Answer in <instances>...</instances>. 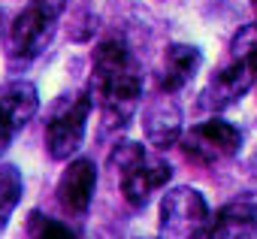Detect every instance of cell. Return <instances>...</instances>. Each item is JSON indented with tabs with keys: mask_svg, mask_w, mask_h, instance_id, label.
I'll use <instances>...</instances> for the list:
<instances>
[{
	"mask_svg": "<svg viewBox=\"0 0 257 239\" xmlns=\"http://www.w3.org/2000/svg\"><path fill=\"white\" fill-rule=\"evenodd\" d=\"M85 91L91 106L97 103L106 131H121L134 118L143 97V67L124 37H109L94 49V67Z\"/></svg>",
	"mask_w": 257,
	"mask_h": 239,
	"instance_id": "6da1fadb",
	"label": "cell"
},
{
	"mask_svg": "<svg viewBox=\"0 0 257 239\" xmlns=\"http://www.w3.org/2000/svg\"><path fill=\"white\" fill-rule=\"evenodd\" d=\"M97 191V167L88 158H76L67 164V170L58 179V203L70 215H85Z\"/></svg>",
	"mask_w": 257,
	"mask_h": 239,
	"instance_id": "30bf717a",
	"label": "cell"
},
{
	"mask_svg": "<svg viewBox=\"0 0 257 239\" xmlns=\"http://www.w3.org/2000/svg\"><path fill=\"white\" fill-rule=\"evenodd\" d=\"M109 167L121 176V194L134 209H146L152 194L173 179V167L134 140L115 143V149L109 152Z\"/></svg>",
	"mask_w": 257,
	"mask_h": 239,
	"instance_id": "3957f363",
	"label": "cell"
},
{
	"mask_svg": "<svg viewBox=\"0 0 257 239\" xmlns=\"http://www.w3.org/2000/svg\"><path fill=\"white\" fill-rule=\"evenodd\" d=\"M22 194H25V179H22L19 167L0 164V233L10 227V218H13L16 206L22 203Z\"/></svg>",
	"mask_w": 257,
	"mask_h": 239,
	"instance_id": "4fadbf2b",
	"label": "cell"
},
{
	"mask_svg": "<svg viewBox=\"0 0 257 239\" xmlns=\"http://www.w3.org/2000/svg\"><path fill=\"white\" fill-rule=\"evenodd\" d=\"M64 10L67 0H28V7L10 25V58L22 64L40 58L58 34Z\"/></svg>",
	"mask_w": 257,
	"mask_h": 239,
	"instance_id": "277c9868",
	"label": "cell"
},
{
	"mask_svg": "<svg viewBox=\"0 0 257 239\" xmlns=\"http://www.w3.org/2000/svg\"><path fill=\"white\" fill-rule=\"evenodd\" d=\"M179 146L191 164L215 167L221 161H230L242 146V131L224 118H209V122L194 125L188 134L179 137Z\"/></svg>",
	"mask_w": 257,
	"mask_h": 239,
	"instance_id": "8992f818",
	"label": "cell"
},
{
	"mask_svg": "<svg viewBox=\"0 0 257 239\" xmlns=\"http://www.w3.org/2000/svg\"><path fill=\"white\" fill-rule=\"evenodd\" d=\"M28 239H79V236L64 221H55V218H49L43 212H31V218H28Z\"/></svg>",
	"mask_w": 257,
	"mask_h": 239,
	"instance_id": "5bb4252c",
	"label": "cell"
},
{
	"mask_svg": "<svg viewBox=\"0 0 257 239\" xmlns=\"http://www.w3.org/2000/svg\"><path fill=\"white\" fill-rule=\"evenodd\" d=\"M40 109L37 85L28 79H13L0 88V152H4L19 131H25Z\"/></svg>",
	"mask_w": 257,
	"mask_h": 239,
	"instance_id": "ba28073f",
	"label": "cell"
},
{
	"mask_svg": "<svg viewBox=\"0 0 257 239\" xmlns=\"http://www.w3.org/2000/svg\"><path fill=\"white\" fill-rule=\"evenodd\" d=\"M251 10H254V13H257V0H251Z\"/></svg>",
	"mask_w": 257,
	"mask_h": 239,
	"instance_id": "2e32d148",
	"label": "cell"
},
{
	"mask_svg": "<svg viewBox=\"0 0 257 239\" xmlns=\"http://www.w3.org/2000/svg\"><path fill=\"white\" fill-rule=\"evenodd\" d=\"M209 215V203L197 188H173L161 200V239H197Z\"/></svg>",
	"mask_w": 257,
	"mask_h": 239,
	"instance_id": "52a82bcc",
	"label": "cell"
},
{
	"mask_svg": "<svg viewBox=\"0 0 257 239\" xmlns=\"http://www.w3.org/2000/svg\"><path fill=\"white\" fill-rule=\"evenodd\" d=\"M88 115H91L88 91H79L58 103V109L52 112L49 125H46V149L55 161H70L82 149L85 131H88Z\"/></svg>",
	"mask_w": 257,
	"mask_h": 239,
	"instance_id": "5b68a950",
	"label": "cell"
},
{
	"mask_svg": "<svg viewBox=\"0 0 257 239\" xmlns=\"http://www.w3.org/2000/svg\"><path fill=\"white\" fill-rule=\"evenodd\" d=\"M257 236V194H242L209 215L197 239H254Z\"/></svg>",
	"mask_w": 257,
	"mask_h": 239,
	"instance_id": "9c48e42d",
	"label": "cell"
},
{
	"mask_svg": "<svg viewBox=\"0 0 257 239\" xmlns=\"http://www.w3.org/2000/svg\"><path fill=\"white\" fill-rule=\"evenodd\" d=\"M251 167H254V170H257V152H254V158H251Z\"/></svg>",
	"mask_w": 257,
	"mask_h": 239,
	"instance_id": "9a60e30c",
	"label": "cell"
},
{
	"mask_svg": "<svg viewBox=\"0 0 257 239\" xmlns=\"http://www.w3.org/2000/svg\"><path fill=\"white\" fill-rule=\"evenodd\" d=\"M257 82V22L245 25L227 52V61L212 73L209 85L200 94V106L209 112H224L239 103Z\"/></svg>",
	"mask_w": 257,
	"mask_h": 239,
	"instance_id": "7a4b0ae2",
	"label": "cell"
},
{
	"mask_svg": "<svg viewBox=\"0 0 257 239\" xmlns=\"http://www.w3.org/2000/svg\"><path fill=\"white\" fill-rule=\"evenodd\" d=\"M203 67V52L191 43H170L161 55L158 67V91L161 94H176L182 91Z\"/></svg>",
	"mask_w": 257,
	"mask_h": 239,
	"instance_id": "7c38bea8",
	"label": "cell"
},
{
	"mask_svg": "<svg viewBox=\"0 0 257 239\" xmlns=\"http://www.w3.org/2000/svg\"><path fill=\"white\" fill-rule=\"evenodd\" d=\"M143 131H146L149 146H155L158 152L179 143V137H182V106L173 100V94H158L146 106Z\"/></svg>",
	"mask_w": 257,
	"mask_h": 239,
	"instance_id": "8fae6325",
	"label": "cell"
}]
</instances>
